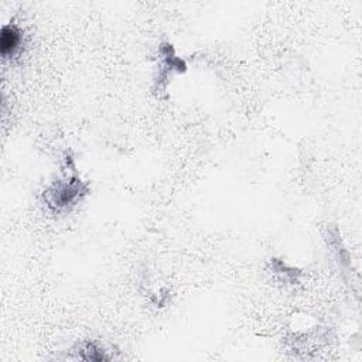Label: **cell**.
Segmentation results:
<instances>
[{"label": "cell", "instance_id": "6da1fadb", "mask_svg": "<svg viewBox=\"0 0 362 362\" xmlns=\"http://www.w3.org/2000/svg\"><path fill=\"white\" fill-rule=\"evenodd\" d=\"M85 191V185L79 178H71L69 181H59L47 189L45 201L49 206L61 209L74 205Z\"/></svg>", "mask_w": 362, "mask_h": 362}, {"label": "cell", "instance_id": "7a4b0ae2", "mask_svg": "<svg viewBox=\"0 0 362 362\" xmlns=\"http://www.w3.org/2000/svg\"><path fill=\"white\" fill-rule=\"evenodd\" d=\"M20 44H21L20 30L13 24L4 25L1 28V35H0V52L3 58L13 57L20 48Z\"/></svg>", "mask_w": 362, "mask_h": 362}]
</instances>
